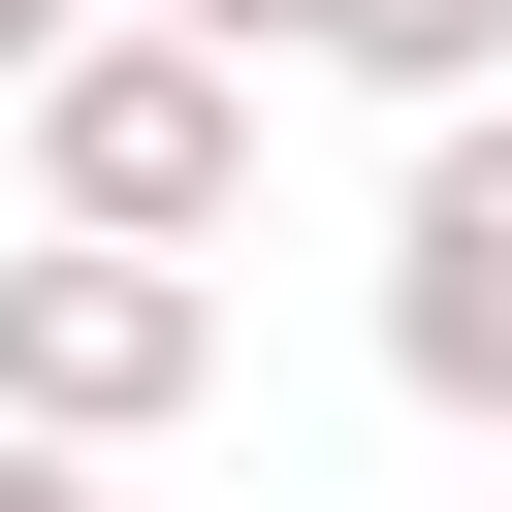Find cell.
I'll use <instances>...</instances> for the list:
<instances>
[{
    "label": "cell",
    "mask_w": 512,
    "mask_h": 512,
    "mask_svg": "<svg viewBox=\"0 0 512 512\" xmlns=\"http://www.w3.org/2000/svg\"><path fill=\"white\" fill-rule=\"evenodd\" d=\"M192 384H224V256H96V224L0 256V416L32 448H160Z\"/></svg>",
    "instance_id": "cell-2"
},
{
    "label": "cell",
    "mask_w": 512,
    "mask_h": 512,
    "mask_svg": "<svg viewBox=\"0 0 512 512\" xmlns=\"http://www.w3.org/2000/svg\"><path fill=\"white\" fill-rule=\"evenodd\" d=\"M288 64H352V96H416V128H448V96H512V0H320Z\"/></svg>",
    "instance_id": "cell-4"
},
{
    "label": "cell",
    "mask_w": 512,
    "mask_h": 512,
    "mask_svg": "<svg viewBox=\"0 0 512 512\" xmlns=\"http://www.w3.org/2000/svg\"><path fill=\"white\" fill-rule=\"evenodd\" d=\"M64 32H128V0H0V96H32V64H64Z\"/></svg>",
    "instance_id": "cell-7"
},
{
    "label": "cell",
    "mask_w": 512,
    "mask_h": 512,
    "mask_svg": "<svg viewBox=\"0 0 512 512\" xmlns=\"http://www.w3.org/2000/svg\"><path fill=\"white\" fill-rule=\"evenodd\" d=\"M128 32H224V64H288V32H320V0H128Z\"/></svg>",
    "instance_id": "cell-5"
},
{
    "label": "cell",
    "mask_w": 512,
    "mask_h": 512,
    "mask_svg": "<svg viewBox=\"0 0 512 512\" xmlns=\"http://www.w3.org/2000/svg\"><path fill=\"white\" fill-rule=\"evenodd\" d=\"M384 384L416 416H512V96H448L416 192H384Z\"/></svg>",
    "instance_id": "cell-3"
},
{
    "label": "cell",
    "mask_w": 512,
    "mask_h": 512,
    "mask_svg": "<svg viewBox=\"0 0 512 512\" xmlns=\"http://www.w3.org/2000/svg\"><path fill=\"white\" fill-rule=\"evenodd\" d=\"M0 512H96V448H32V416H0Z\"/></svg>",
    "instance_id": "cell-6"
},
{
    "label": "cell",
    "mask_w": 512,
    "mask_h": 512,
    "mask_svg": "<svg viewBox=\"0 0 512 512\" xmlns=\"http://www.w3.org/2000/svg\"><path fill=\"white\" fill-rule=\"evenodd\" d=\"M32 224L224 256V224H256V64H224V32H64V64H32Z\"/></svg>",
    "instance_id": "cell-1"
}]
</instances>
